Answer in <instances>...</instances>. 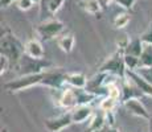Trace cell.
<instances>
[{
  "label": "cell",
  "mask_w": 152,
  "mask_h": 132,
  "mask_svg": "<svg viewBox=\"0 0 152 132\" xmlns=\"http://www.w3.org/2000/svg\"><path fill=\"white\" fill-rule=\"evenodd\" d=\"M32 1H33L34 4H39V3H41V0H32Z\"/></svg>",
  "instance_id": "33"
},
{
  "label": "cell",
  "mask_w": 152,
  "mask_h": 132,
  "mask_svg": "<svg viewBox=\"0 0 152 132\" xmlns=\"http://www.w3.org/2000/svg\"><path fill=\"white\" fill-rule=\"evenodd\" d=\"M130 39H128L127 36H122L119 37L118 40H116V48L118 49H122V50H124L126 48H127V45L130 44Z\"/></svg>",
  "instance_id": "27"
},
{
  "label": "cell",
  "mask_w": 152,
  "mask_h": 132,
  "mask_svg": "<svg viewBox=\"0 0 152 132\" xmlns=\"http://www.w3.org/2000/svg\"><path fill=\"white\" fill-rule=\"evenodd\" d=\"M12 66V63H11L10 58L5 57V55L0 54V74H5V73L8 71V69Z\"/></svg>",
  "instance_id": "23"
},
{
  "label": "cell",
  "mask_w": 152,
  "mask_h": 132,
  "mask_svg": "<svg viewBox=\"0 0 152 132\" xmlns=\"http://www.w3.org/2000/svg\"><path fill=\"white\" fill-rule=\"evenodd\" d=\"M98 71L111 73V74H115L118 78H121V81H124V79L127 78L126 77L127 67H126V63H124V50L116 49V50L102 63Z\"/></svg>",
  "instance_id": "3"
},
{
  "label": "cell",
  "mask_w": 152,
  "mask_h": 132,
  "mask_svg": "<svg viewBox=\"0 0 152 132\" xmlns=\"http://www.w3.org/2000/svg\"><path fill=\"white\" fill-rule=\"evenodd\" d=\"M143 48H144V42L142 41L140 37H136V39H132L130 41L127 48L124 49V54H131V55H135V57H140Z\"/></svg>",
  "instance_id": "16"
},
{
  "label": "cell",
  "mask_w": 152,
  "mask_h": 132,
  "mask_svg": "<svg viewBox=\"0 0 152 132\" xmlns=\"http://www.w3.org/2000/svg\"><path fill=\"white\" fill-rule=\"evenodd\" d=\"M13 1H17V0H1V7L3 8H7L12 4Z\"/></svg>",
  "instance_id": "30"
},
{
  "label": "cell",
  "mask_w": 152,
  "mask_h": 132,
  "mask_svg": "<svg viewBox=\"0 0 152 132\" xmlns=\"http://www.w3.org/2000/svg\"><path fill=\"white\" fill-rule=\"evenodd\" d=\"M106 120H104V114H94V115L90 118L89 123V128L86 130V132H98L102 128L106 127Z\"/></svg>",
  "instance_id": "15"
},
{
  "label": "cell",
  "mask_w": 152,
  "mask_h": 132,
  "mask_svg": "<svg viewBox=\"0 0 152 132\" xmlns=\"http://www.w3.org/2000/svg\"><path fill=\"white\" fill-rule=\"evenodd\" d=\"M72 124H73L72 111L64 112L58 116H53V118H48L44 122V125L49 132H61L65 128L70 127Z\"/></svg>",
  "instance_id": "6"
},
{
  "label": "cell",
  "mask_w": 152,
  "mask_h": 132,
  "mask_svg": "<svg viewBox=\"0 0 152 132\" xmlns=\"http://www.w3.org/2000/svg\"><path fill=\"white\" fill-rule=\"evenodd\" d=\"M111 1H114V0H99V3L102 4V7H103V8H107V7H109Z\"/></svg>",
  "instance_id": "31"
},
{
  "label": "cell",
  "mask_w": 152,
  "mask_h": 132,
  "mask_svg": "<svg viewBox=\"0 0 152 132\" xmlns=\"http://www.w3.org/2000/svg\"><path fill=\"white\" fill-rule=\"evenodd\" d=\"M64 3H65V0H48V11L49 13L53 16L58 12V11L61 9V7L64 5Z\"/></svg>",
  "instance_id": "21"
},
{
  "label": "cell",
  "mask_w": 152,
  "mask_h": 132,
  "mask_svg": "<svg viewBox=\"0 0 152 132\" xmlns=\"http://www.w3.org/2000/svg\"><path fill=\"white\" fill-rule=\"evenodd\" d=\"M131 21V16L130 13L123 12V13H118L113 20V25L115 29H123L126 28Z\"/></svg>",
  "instance_id": "18"
},
{
  "label": "cell",
  "mask_w": 152,
  "mask_h": 132,
  "mask_svg": "<svg viewBox=\"0 0 152 132\" xmlns=\"http://www.w3.org/2000/svg\"><path fill=\"white\" fill-rule=\"evenodd\" d=\"M53 66V62L46 58H32L29 55L24 54L21 60L13 66L16 71L20 73V75L24 74H40V73L48 71V69Z\"/></svg>",
  "instance_id": "2"
},
{
  "label": "cell",
  "mask_w": 152,
  "mask_h": 132,
  "mask_svg": "<svg viewBox=\"0 0 152 132\" xmlns=\"http://www.w3.org/2000/svg\"><path fill=\"white\" fill-rule=\"evenodd\" d=\"M136 73L140 75V77H143L147 82H150L152 83V66H147V67H138V69L135 70Z\"/></svg>",
  "instance_id": "22"
},
{
  "label": "cell",
  "mask_w": 152,
  "mask_h": 132,
  "mask_svg": "<svg viewBox=\"0 0 152 132\" xmlns=\"http://www.w3.org/2000/svg\"><path fill=\"white\" fill-rule=\"evenodd\" d=\"M78 3H80V7L82 8L85 12L93 15V16L101 15L102 9H103L99 0H78Z\"/></svg>",
  "instance_id": "14"
},
{
  "label": "cell",
  "mask_w": 152,
  "mask_h": 132,
  "mask_svg": "<svg viewBox=\"0 0 152 132\" xmlns=\"http://www.w3.org/2000/svg\"><path fill=\"white\" fill-rule=\"evenodd\" d=\"M65 29V25H64L62 21L57 19H50L46 20V21H42L40 25L36 26V33L39 36L40 40L42 41H50L58 37Z\"/></svg>",
  "instance_id": "5"
},
{
  "label": "cell",
  "mask_w": 152,
  "mask_h": 132,
  "mask_svg": "<svg viewBox=\"0 0 152 132\" xmlns=\"http://www.w3.org/2000/svg\"><path fill=\"white\" fill-rule=\"evenodd\" d=\"M140 39L144 44H152V21L151 24L148 25V28L145 29V32L140 36Z\"/></svg>",
  "instance_id": "26"
},
{
  "label": "cell",
  "mask_w": 152,
  "mask_h": 132,
  "mask_svg": "<svg viewBox=\"0 0 152 132\" xmlns=\"http://www.w3.org/2000/svg\"><path fill=\"white\" fill-rule=\"evenodd\" d=\"M98 132H121V131H119L115 125H113V127H111V125H106V127L102 128V130L98 131Z\"/></svg>",
  "instance_id": "29"
},
{
  "label": "cell",
  "mask_w": 152,
  "mask_h": 132,
  "mask_svg": "<svg viewBox=\"0 0 152 132\" xmlns=\"http://www.w3.org/2000/svg\"><path fill=\"white\" fill-rule=\"evenodd\" d=\"M130 111L132 115L138 116V118H142V119H145V120H150L151 119V115L150 112L147 111V108L144 107V104L140 102V98H131V99H127L126 102L122 103Z\"/></svg>",
  "instance_id": "8"
},
{
  "label": "cell",
  "mask_w": 152,
  "mask_h": 132,
  "mask_svg": "<svg viewBox=\"0 0 152 132\" xmlns=\"http://www.w3.org/2000/svg\"><path fill=\"white\" fill-rule=\"evenodd\" d=\"M116 103H118V101L114 99V98H111V96H109V95L102 96V101H101V103H99V110H101L102 112L113 111L114 108H115Z\"/></svg>",
  "instance_id": "19"
},
{
  "label": "cell",
  "mask_w": 152,
  "mask_h": 132,
  "mask_svg": "<svg viewBox=\"0 0 152 132\" xmlns=\"http://www.w3.org/2000/svg\"><path fill=\"white\" fill-rule=\"evenodd\" d=\"M152 66V44H144L143 52L139 57V67Z\"/></svg>",
  "instance_id": "17"
},
{
  "label": "cell",
  "mask_w": 152,
  "mask_h": 132,
  "mask_svg": "<svg viewBox=\"0 0 152 132\" xmlns=\"http://www.w3.org/2000/svg\"><path fill=\"white\" fill-rule=\"evenodd\" d=\"M66 77H68V73H65L64 70L45 71L41 85L50 87L53 90H62L65 89V85H68L66 83Z\"/></svg>",
  "instance_id": "7"
},
{
  "label": "cell",
  "mask_w": 152,
  "mask_h": 132,
  "mask_svg": "<svg viewBox=\"0 0 152 132\" xmlns=\"http://www.w3.org/2000/svg\"><path fill=\"white\" fill-rule=\"evenodd\" d=\"M72 111V119L73 123L75 124H81V123L86 122L94 115L93 112V108L90 104H80V106H75Z\"/></svg>",
  "instance_id": "9"
},
{
  "label": "cell",
  "mask_w": 152,
  "mask_h": 132,
  "mask_svg": "<svg viewBox=\"0 0 152 132\" xmlns=\"http://www.w3.org/2000/svg\"><path fill=\"white\" fill-rule=\"evenodd\" d=\"M74 42H75V39H74V34H73L72 32H65V33L60 34V36H58V40H57L58 48H60L64 53H66V54H69V53L73 52Z\"/></svg>",
  "instance_id": "12"
},
{
  "label": "cell",
  "mask_w": 152,
  "mask_h": 132,
  "mask_svg": "<svg viewBox=\"0 0 152 132\" xmlns=\"http://www.w3.org/2000/svg\"><path fill=\"white\" fill-rule=\"evenodd\" d=\"M126 77L128 79H131V81L139 87V90L143 93V95H147V96H151L152 98V83L147 82L143 77H140L135 70H127V71H126Z\"/></svg>",
  "instance_id": "10"
},
{
  "label": "cell",
  "mask_w": 152,
  "mask_h": 132,
  "mask_svg": "<svg viewBox=\"0 0 152 132\" xmlns=\"http://www.w3.org/2000/svg\"><path fill=\"white\" fill-rule=\"evenodd\" d=\"M44 75H45V73L20 75L16 79H12V81L4 83V90H7L8 93H20V91H24V90H29L34 86L41 85Z\"/></svg>",
  "instance_id": "4"
},
{
  "label": "cell",
  "mask_w": 152,
  "mask_h": 132,
  "mask_svg": "<svg viewBox=\"0 0 152 132\" xmlns=\"http://www.w3.org/2000/svg\"><path fill=\"white\" fill-rule=\"evenodd\" d=\"M104 114V120H106V124L107 125H111L113 127L114 124H115V119H114V114L113 111H107V112H103Z\"/></svg>",
  "instance_id": "28"
},
{
  "label": "cell",
  "mask_w": 152,
  "mask_h": 132,
  "mask_svg": "<svg viewBox=\"0 0 152 132\" xmlns=\"http://www.w3.org/2000/svg\"><path fill=\"white\" fill-rule=\"evenodd\" d=\"M0 54L10 58L11 63L15 66L25 54V44L17 39L11 29H5L0 39Z\"/></svg>",
  "instance_id": "1"
},
{
  "label": "cell",
  "mask_w": 152,
  "mask_h": 132,
  "mask_svg": "<svg viewBox=\"0 0 152 132\" xmlns=\"http://www.w3.org/2000/svg\"><path fill=\"white\" fill-rule=\"evenodd\" d=\"M114 1H115L116 4L119 5V7L123 8V9L131 11V9L134 8V5H135L136 0H114Z\"/></svg>",
  "instance_id": "25"
},
{
  "label": "cell",
  "mask_w": 152,
  "mask_h": 132,
  "mask_svg": "<svg viewBox=\"0 0 152 132\" xmlns=\"http://www.w3.org/2000/svg\"><path fill=\"white\" fill-rule=\"evenodd\" d=\"M34 3L32 1V0H17L16 1V5L17 8H19L20 11H24V12H27V11H29L32 7H33Z\"/></svg>",
  "instance_id": "24"
},
{
  "label": "cell",
  "mask_w": 152,
  "mask_h": 132,
  "mask_svg": "<svg viewBox=\"0 0 152 132\" xmlns=\"http://www.w3.org/2000/svg\"><path fill=\"white\" fill-rule=\"evenodd\" d=\"M25 54L32 58H44L45 50L39 39H31L25 42Z\"/></svg>",
  "instance_id": "11"
},
{
  "label": "cell",
  "mask_w": 152,
  "mask_h": 132,
  "mask_svg": "<svg viewBox=\"0 0 152 132\" xmlns=\"http://www.w3.org/2000/svg\"><path fill=\"white\" fill-rule=\"evenodd\" d=\"M87 81L89 79L83 73H68V77H66V83L75 89H86Z\"/></svg>",
  "instance_id": "13"
},
{
  "label": "cell",
  "mask_w": 152,
  "mask_h": 132,
  "mask_svg": "<svg viewBox=\"0 0 152 132\" xmlns=\"http://www.w3.org/2000/svg\"><path fill=\"white\" fill-rule=\"evenodd\" d=\"M148 131L152 132V116H151V119L148 120Z\"/></svg>",
  "instance_id": "32"
},
{
  "label": "cell",
  "mask_w": 152,
  "mask_h": 132,
  "mask_svg": "<svg viewBox=\"0 0 152 132\" xmlns=\"http://www.w3.org/2000/svg\"><path fill=\"white\" fill-rule=\"evenodd\" d=\"M124 63L127 70H136L139 67V57L131 54H124Z\"/></svg>",
  "instance_id": "20"
}]
</instances>
